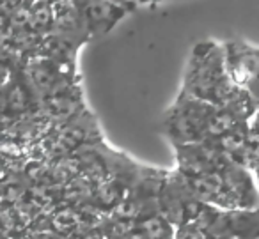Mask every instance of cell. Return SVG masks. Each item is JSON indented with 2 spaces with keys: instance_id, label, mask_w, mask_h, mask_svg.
<instances>
[{
  "instance_id": "cell-13",
  "label": "cell",
  "mask_w": 259,
  "mask_h": 239,
  "mask_svg": "<svg viewBox=\"0 0 259 239\" xmlns=\"http://www.w3.org/2000/svg\"><path fill=\"white\" fill-rule=\"evenodd\" d=\"M0 30H2V16H0Z\"/></svg>"
},
{
  "instance_id": "cell-5",
  "label": "cell",
  "mask_w": 259,
  "mask_h": 239,
  "mask_svg": "<svg viewBox=\"0 0 259 239\" xmlns=\"http://www.w3.org/2000/svg\"><path fill=\"white\" fill-rule=\"evenodd\" d=\"M226 64L238 87H247L259 78V48L231 41L226 46Z\"/></svg>"
},
{
  "instance_id": "cell-1",
  "label": "cell",
  "mask_w": 259,
  "mask_h": 239,
  "mask_svg": "<svg viewBox=\"0 0 259 239\" xmlns=\"http://www.w3.org/2000/svg\"><path fill=\"white\" fill-rule=\"evenodd\" d=\"M240 87L227 71L226 48L213 41L197 43L192 50L181 90L197 100L220 107L234 96Z\"/></svg>"
},
{
  "instance_id": "cell-7",
  "label": "cell",
  "mask_w": 259,
  "mask_h": 239,
  "mask_svg": "<svg viewBox=\"0 0 259 239\" xmlns=\"http://www.w3.org/2000/svg\"><path fill=\"white\" fill-rule=\"evenodd\" d=\"M135 225L146 235V239H174V234H176L174 225L160 213L141 218Z\"/></svg>"
},
{
  "instance_id": "cell-4",
  "label": "cell",
  "mask_w": 259,
  "mask_h": 239,
  "mask_svg": "<svg viewBox=\"0 0 259 239\" xmlns=\"http://www.w3.org/2000/svg\"><path fill=\"white\" fill-rule=\"evenodd\" d=\"M82 23L89 37H100L108 34L130 11V8L115 0H75Z\"/></svg>"
},
{
  "instance_id": "cell-6",
  "label": "cell",
  "mask_w": 259,
  "mask_h": 239,
  "mask_svg": "<svg viewBox=\"0 0 259 239\" xmlns=\"http://www.w3.org/2000/svg\"><path fill=\"white\" fill-rule=\"evenodd\" d=\"M185 181L187 186L190 189L192 197L197 199L202 204H211L217 206L220 199V193L224 189V181H222V174H220V168L215 170H208L204 174L199 175H185Z\"/></svg>"
},
{
  "instance_id": "cell-11",
  "label": "cell",
  "mask_w": 259,
  "mask_h": 239,
  "mask_svg": "<svg viewBox=\"0 0 259 239\" xmlns=\"http://www.w3.org/2000/svg\"><path fill=\"white\" fill-rule=\"evenodd\" d=\"M252 172L255 174V184H257V188H259V165H257V167H255Z\"/></svg>"
},
{
  "instance_id": "cell-8",
  "label": "cell",
  "mask_w": 259,
  "mask_h": 239,
  "mask_svg": "<svg viewBox=\"0 0 259 239\" xmlns=\"http://www.w3.org/2000/svg\"><path fill=\"white\" fill-rule=\"evenodd\" d=\"M27 101H29V98H27V92L22 87H15L8 98L9 107L15 108V110H23L27 107Z\"/></svg>"
},
{
  "instance_id": "cell-3",
  "label": "cell",
  "mask_w": 259,
  "mask_h": 239,
  "mask_svg": "<svg viewBox=\"0 0 259 239\" xmlns=\"http://www.w3.org/2000/svg\"><path fill=\"white\" fill-rule=\"evenodd\" d=\"M224 189L217 207L220 209H257L259 188L245 165L227 158L220 167Z\"/></svg>"
},
{
  "instance_id": "cell-2",
  "label": "cell",
  "mask_w": 259,
  "mask_h": 239,
  "mask_svg": "<svg viewBox=\"0 0 259 239\" xmlns=\"http://www.w3.org/2000/svg\"><path fill=\"white\" fill-rule=\"evenodd\" d=\"M215 108V105L197 100L181 90L178 100L163 117V131L172 146L199 142L204 138Z\"/></svg>"
},
{
  "instance_id": "cell-12",
  "label": "cell",
  "mask_w": 259,
  "mask_h": 239,
  "mask_svg": "<svg viewBox=\"0 0 259 239\" xmlns=\"http://www.w3.org/2000/svg\"><path fill=\"white\" fill-rule=\"evenodd\" d=\"M115 2H119V4H122V6H126V8H130V9H132V8H134V6H132V4H130V2H128V0H115Z\"/></svg>"
},
{
  "instance_id": "cell-9",
  "label": "cell",
  "mask_w": 259,
  "mask_h": 239,
  "mask_svg": "<svg viewBox=\"0 0 259 239\" xmlns=\"http://www.w3.org/2000/svg\"><path fill=\"white\" fill-rule=\"evenodd\" d=\"M20 0H0V13H13L18 8Z\"/></svg>"
},
{
  "instance_id": "cell-10",
  "label": "cell",
  "mask_w": 259,
  "mask_h": 239,
  "mask_svg": "<svg viewBox=\"0 0 259 239\" xmlns=\"http://www.w3.org/2000/svg\"><path fill=\"white\" fill-rule=\"evenodd\" d=\"M130 4L134 6H146V4H160V2H165V0H128Z\"/></svg>"
}]
</instances>
